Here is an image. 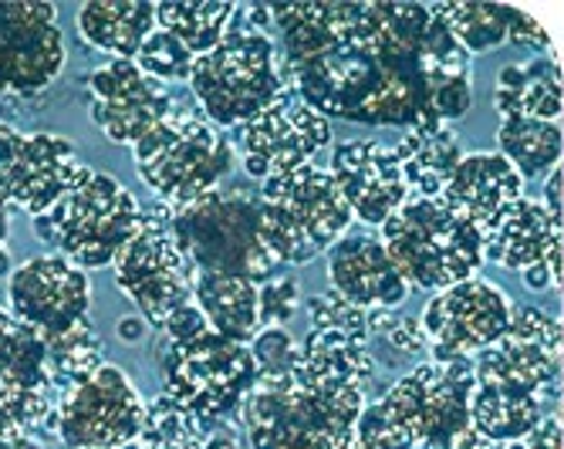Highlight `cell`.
<instances>
[{
    "mask_svg": "<svg viewBox=\"0 0 564 449\" xmlns=\"http://www.w3.org/2000/svg\"><path fill=\"white\" fill-rule=\"evenodd\" d=\"M288 88L328 122L426 129L474 106V58L413 0L268 4Z\"/></svg>",
    "mask_w": 564,
    "mask_h": 449,
    "instance_id": "1",
    "label": "cell"
},
{
    "mask_svg": "<svg viewBox=\"0 0 564 449\" xmlns=\"http://www.w3.org/2000/svg\"><path fill=\"white\" fill-rule=\"evenodd\" d=\"M369 392L294 369L284 382H253L234 423L250 449H348Z\"/></svg>",
    "mask_w": 564,
    "mask_h": 449,
    "instance_id": "2",
    "label": "cell"
},
{
    "mask_svg": "<svg viewBox=\"0 0 564 449\" xmlns=\"http://www.w3.org/2000/svg\"><path fill=\"white\" fill-rule=\"evenodd\" d=\"M166 223L193 271L268 284L284 267L264 240L261 196L250 186L214 189L186 207H166Z\"/></svg>",
    "mask_w": 564,
    "mask_h": 449,
    "instance_id": "3",
    "label": "cell"
},
{
    "mask_svg": "<svg viewBox=\"0 0 564 449\" xmlns=\"http://www.w3.org/2000/svg\"><path fill=\"white\" fill-rule=\"evenodd\" d=\"M189 88L214 129H234L258 119L288 91V72L274 37L250 31L237 18L214 52L199 55Z\"/></svg>",
    "mask_w": 564,
    "mask_h": 449,
    "instance_id": "4",
    "label": "cell"
},
{
    "mask_svg": "<svg viewBox=\"0 0 564 449\" xmlns=\"http://www.w3.org/2000/svg\"><path fill=\"white\" fill-rule=\"evenodd\" d=\"M382 251L409 291H443L484 267V233L443 199L413 196L382 223Z\"/></svg>",
    "mask_w": 564,
    "mask_h": 449,
    "instance_id": "5",
    "label": "cell"
},
{
    "mask_svg": "<svg viewBox=\"0 0 564 449\" xmlns=\"http://www.w3.org/2000/svg\"><path fill=\"white\" fill-rule=\"evenodd\" d=\"M264 240L281 264L307 267L348 233L351 210L328 169L307 163L268 176L258 189Z\"/></svg>",
    "mask_w": 564,
    "mask_h": 449,
    "instance_id": "6",
    "label": "cell"
},
{
    "mask_svg": "<svg viewBox=\"0 0 564 449\" xmlns=\"http://www.w3.org/2000/svg\"><path fill=\"white\" fill-rule=\"evenodd\" d=\"M31 220L37 240L58 247V254L82 271H98L112 267L122 247L142 230L145 207L109 173L88 169L58 207Z\"/></svg>",
    "mask_w": 564,
    "mask_h": 449,
    "instance_id": "7",
    "label": "cell"
},
{
    "mask_svg": "<svg viewBox=\"0 0 564 449\" xmlns=\"http://www.w3.org/2000/svg\"><path fill=\"white\" fill-rule=\"evenodd\" d=\"M132 156L139 179L166 207H186L220 189L234 169L230 139L186 106H173L156 129L132 145Z\"/></svg>",
    "mask_w": 564,
    "mask_h": 449,
    "instance_id": "8",
    "label": "cell"
},
{
    "mask_svg": "<svg viewBox=\"0 0 564 449\" xmlns=\"http://www.w3.org/2000/svg\"><path fill=\"white\" fill-rule=\"evenodd\" d=\"M156 369L163 395L207 426L234 419L247 392L258 382L250 348L217 335L214 328L189 341L163 338L156 348Z\"/></svg>",
    "mask_w": 564,
    "mask_h": 449,
    "instance_id": "9",
    "label": "cell"
},
{
    "mask_svg": "<svg viewBox=\"0 0 564 449\" xmlns=\"http://www.w3.org/2000/svg\"><path fill=\"white\" fill-rule=\"evenodd\" d=\"M474 385V359H430L409 369L379 398L413 432L420 449H456V442L470 429Z\"/></svg>",
    "mask_w": 564,
    "mask_h": 449,
    "instance_id": "10",
    "label": "cell"
},
{
    "mask_svg": "<svg viewBox=\"0 0 564 449\" xmlns=\"http://www.w3.org/2000/svg\"><path fill=\"white\" fill-rule=\"evenodd\" d=\"M116 284L139 308L142 321L163 331L173 311L193 302V264L180 254V247L166 223V204L145 210L142 230L122 247L112 264Z\"/></svg>",
    "mask_w": 564,
    "mask_h": 449,
    "instance_id": "11",
    "label": "cell"
},
{
    "mask_svg": "<svg viewBox=\"0 0 564 449\" xmlns=\"http://www.w3.org/2000/svg\"><path fill=\"white\" fill-rule=\"evenodd\" d=\"M142 419L145 398L135 382L106 362L62 395L55 436L65 449H122L139 439Z\"/></svg>",
    "mask_w": 564,
    "mask_h": 449,
    "instance_id": "12",
    "label": "cell"
},
{
    "mask_svg": "<svg viewBox=\"0 0 564 449\" xmlns=\"http://www.w3.org/2000/svg\"><path fill=\"white\" fill-rule=\"evenodd\" d=\"M58 398L47 379V341L0 308V432L55 436Z\"/></svg>",
    "mask_w": 564,
    "mask_h": 449,
    "instance_id": "13",
    "label": "cell"
},
{
    "mask_svg": "<svg viewBox=\"0 0 564 449\" xmlns=\"http://www.w3.org/2000/svg\"><path fill=\"white\" fill-rule=\"evenodd\" d=\"M474 379L497 382L557 406L561 382V321L534 305L514 308L507 331L474 355Z\"/></svg>",
    "mask_w": 564,
    "mask_h": 449,
    "instance_id": "14",
    "label": "cell"
},
{
    "mask_svg": "<svg viewBox=\"0 0 564 449\" xmlns=\"http://www.w3.org/2000/svg\"><path fill=\"white\" fill-rule=\"evenodd\" d=\"M510 315H514V302L497 284L467 277L430 297L420 328L436 362L456 355L474 359L507 331Z\"/></svg>",
    "mask_w": 564,
    "mask_h": 449,
    "instance_id": "15",
    "label": "cell"
},
{
    "mask_svg": "<svg viewBox=\"0 0 564 449\" xmlns=\"http://www.w3.org/2000/svg\"><path fill=\"white\" fill-rule=\"evenodd\" d=\"M65 34L55 4L0 0V91L37 95L65 68Z\"/></svg>",
    "mask_w": 564,
    "mask_h": 449,
    "instance_id": "16",
    "label": "cell"
},
{
    "mask_svg": "<svg viewBox=\"0 0 564 449\" xmlns=\"http://www.w3.org/2000/svg\"><path fill=\"white\" fill-rule=\"evenodd\" d=\"M8 311L31 325L44 341L82 325L91 311L88 274L62 254L28 258L8 277Z\"/></svg>",
    "mask_w": 564,
    "mask_h": 449,
    "instance_id": "17",
    "label": "cell"
},
{
    "mask_svg": "<svg viewBox=\"0 0 564 449\" xmlns=\"http://www.w3.org/2000/svg\"><path fill=\"white\" fill-rule=\"evenodd\" d=\"M332 145V122L307 109L288 88L271 109H264L240 132L243 173L264 183L268 176L315 163L322 149Z\"/></svg>",
    "mask_w": 564,
    "mask_h": 449,
    "instance_id": "18",
    "label": "cell"
},
{
    "mask_svg": "<svg viewBox=\"0 0 564 449\" xmlns=\"http://www.w3.org/2000/svg\"><path fill=\"white\" fill-rule=\"evenodd\" d=\"M88 91L95 125L119 145H135L173 112L166 85L149 78L135 62H109L95 68Z\"/></svg>",
    "mask_w": 564,
    "mask_h": 449,
    "instance_id": "19",
    "label": "cell"
},
{
    "mask_svg": "<svg viewBox=\"0 0 564 449\" xmlns=\"http://www.w3.org/2000/svg\"><path fill=\"white\" fill-rule=\"evenodd\" d=\"M328 173L345 207L351 210V220H362L366 227H382L409 199L402 166L392 149L379 139L338 142Z\"/></svg>",
    "mask_w": 564,
    "mask_h": 449,
    "instance_id": "20",
    "label": "cell"
},
{
    "mask_svg": "<svg viewBox=\"0 0 564 449\" xmlns=\"http://www.w3.org/2000/svg\"><path fill=\"white\" fill-rule=\"evenodd\" d=\"M328 291L362 311H395L409 287L382 243L366 233H345L328 251Z\"/></svg>",
    "mask_w": 564,
    "mask_h": 449,
    "instance_id": "21",
    "label": "cell"
},
{
    "mask_svg": "<svg viewBox=\"0 0 564 449\" xmlns=\"http://www.w3.org/2000/svg\"><path fill=\"white\" fill-rule=\"evenodd\" d=\"M524 196V179L500 153H467L446 179L440 199L484 237Z\"/></svg>",
    "mask_w": 564,
    "mask_h": 449,
    "instance_id": "22",
    "label": "cell"
},
{
    "mask_svg": "<svg viewBox=\"0 0 564 449\" xmlns=\"http://www.w3.org/2000/svg\"><path fill=\"white\" fill-rule=\"evenodd\" d=\"M85 173L88 166H82L68 139L51 132L24 135L18 186H14V210L44 217L51 207H58V199H65L78 186Z\"/></svg>",
    "mask_w": 564,
    "mask_h": 449,
    "instance_id": "23",
    "label": "cell"
},
{
    "mask_svg": "<svg viewBox=\"0 0 564 449\" xmlns=\"http://www.w3.org/2000/svg\"><path fill=\"white\" fill-rule=\"evenodd\" d=\"M561 243V220H554L541 199L521 196L507 217L484 237V264H497L503 271H528L547 258L551 247Z\"/></svg>",
    "mask_w": 564,
    "mask_h": 449,
    "instance_id": "24",
    "label": "cell"
},
{
    "mask_svg": "<svg viewBox=\"0 0 564 449\" xmlns=\"http://www.w3.org/2000/svg\"><path fill=\"white\" fill-rule=\"evenodd\" d=\"M152 31L156 4L149 0H91L78 11V34L98 52H109L112 62H135Z\"/></svg>",
    "mask_w": 564,
    "mask_h": 449,
    "instance_id": "25",
    "label": "cell"
},
{
    "mask_svg": "<svg viewBox=\"0 0 564 449\" xmlns=\"http://www.w3.org/2000/svg\"><path fill=\"white\" fill-rule=\"evenodd\" d=\"M392 153L402 166V179L409 193L423 199H440L446 179L464 160V142H459L456 129L449 125H426V129H409L392 145Z\"/></svg>",
    "mask_w": 564,
    "mask_h": 449,
    "instance_id": "26",
    "label": "cell"
},
{
    "mask_svg": "<svg viewBox=\"0 0 564 449\" xmlns=\"http://www.w3.org/2000/svg\"><path fill=\"white\" fill-rule=\"evenodd\" d=\"M494 109L500 119L561 122V68L554 58H531L524 65L500 68L494 88Z\"/></svg>",
    "mask_w": 564,
    "mask_h": 449,
    "instance_id": "27",
    "label": "cell"
},
{
    "mask_svg": "<svg viewBox=\"0 0 564 449\" xmlns=\"http://www.w3.org/2000/svg\"><path fill=\"white\" fill-rule=\"evenodd\" d=\"M261 284L227 277V274H207L196 271L193 277V302L207 318V325L234 341H250L261 331V305H258Z\"/></svg>",
    "mask_w": 564,
    "mask_h": 449,
    "instance_id": "28",
    "label": "cell"
},
{
    "mask_svg": "<svg viewBox=\"0 0 564 449\" xmlns=\"http://www.w3.org/2000/svg\"><path fill=\"white\" fill-rule=\"evenodd\" d=\"M547 406L551 403L541 395L497 382H477L470 395V429L494 442H514L547 416Z\"/></svg>",
    "mask_w": 564,
    "mask_h": 449,
    "instance_id": "29",
    "label": "cell"
},
{
    "mask_svg": "<svg viewBox=\"0 0 564 449\" xmlns=\"http://www.w3.org/2000/svg\"><path fill=\"white\" fill-rule=\"evenodd\" d=\"M426 8L433 18L446 24V31L470 58L510 44V28H514L518 18V8L497 4V0H464V4H426Z\"/></svg>",
    "mask_w": 564,
    "mask_h": 449,
    "instance_id": "30",
    "label": "cell"
},
{
    "mask_svg": "<svg viewBox=\"0 0 564 449\" xmlns=\"http://www.w3.org/2000/svg\"><path fill=\"white\" fill-rule=\"evenodd\" d=\"M237 4L230 0H166L156 4V28L173 34L193 58L214 52L224 41Z\"/></svg>",
    "mask_w": 564,
    "mask_h": 449,
    "instance_id": "31",
    "label": "cell"
},
{
    "mask_svg": "<svg viewBox=\"0 0 564 449\" xmlns=\"http://www.w3.org/2000/svg\"><path fill=\"white\" fill-rule=\"evenodd\" d=\"M497 142H500V156L521 173V179H541L554 166H561V145H564L561 122L503 119Z\"/></svg>",
    "mask_w": 564,
    "mask_h": 449,
    "instance_id": "32",
    "label": "cell"
},
{
    "mask_svg": "<svg viewBox=\"0 0 564 449\" xmlns=\"http://www.w3.org/2000/svg\"><path fill=\"white\" fill-rule=\"evenodd\" d=\"M98 365H106V359H101V341L91 318L47 341V379L55 395H65L68 388L85 382Z\"/></svg>",
    "mask_w": 564,
    "mask_h": 449,
    "instance_id": "33",
    "label": "cell"
},
{
    "mask_svg": "<svg viewBox=\"0 0 564 449\" xmlns=\"http://www.w3.org/2000/svg\"><path fill=\"white\" fill-rule=\"evenodd\" d=\"M210 426L199 423L189 409L176 406L173 398L160 395L156 403L145 406L139 446L142 449H203Z\"/></svg>",
    "mask_w": 564,
    "mask_h": 449,
    "instance_id": "34",
    "label": "cell"
},
{
    "mask_svg": "<svg viewBox=\"0 0 564 449\" xmlns=\"http://www.w3.org/2000/svg\"><path fill=\"white\" fill-rule=\"evenodd\" d=\"M348 449H420V446L382 398H376V403H366L362 413H358Z\"/></svg>",
    "mask_w": 564,
    "mask_h": 449,
    "instance_id": "35",
    "label": "cell"
},
{
    "mask_svg": "<svg viewBox=\"0 0 564 449\" xmlns=\"http://www.w3.org/2000/svg\"><path fill=\"white\" fill-rule=\"evenodd\" d=\"M193 55L186 52V47L166 34L163 28H156L145 44L139 47V55H135V65L149 75V78H156V81H189V72H193Z\"/></svg>",
    "mask_w": 564,
    "mask_h": 449,
    "instance_id": "36",
    "label": "cell"
},
{
    "mask_svg": "<svg viewBox=\"0 0 564 449\" xmlns=\"http://www.w3.org/2000/svg\"><path fill=\"white\" fill-rule=\"evenodd\" d=\"M250 355L258 365V382H284L294 375L301 348L284 328H261L250 338Z\"/></svg>",
    "mask_w": 564,
    "mask_h": 449,
    "instance_id": "37",
    "label": "cell"
},
{
    "mask_svg": "<svg viewBox=\"0 0 564 449\" xmlns=\"http://www.w3.org/2000/svg\"><path fill=\"white\" fill-rule=\"evenodd\" d=\"M369 338H379L392 359H423L430 352L420 321L395 311H369Z\"/></svg>",
    "mask_w": 564,
    "mask_h": 449,
    "instance_id": "38",
    "label": "cell"
},
{
    "mask_svg": "<svg viewBox=\"0 0 564 449\" xmlns=\"http://www.w3.org/2000/svg\"><path fill=\"white\" fill-rule=\"evenodd\" d=\"M307 315H312L315 328H332V331H341L355 341L369 344V311L348 305L335 291L315 294L312 302H307Z\"/></svg>",
    "mask_w": 564,
    "mask_h": 449,
    "instance_id": "39",
    "label": "cell"
},
{
    "mask_svg": "<svg viewBox=\"0 0 564 449\" xmlns=\"http://www.w3.org/2000/svg\"><path fill=\"white\" fill-rule=\"evenodd\" d=\"M258 305H261V328H284L301 308L297 281L294 277H271L258 291Z\"/></svg>",
    "mask_w": 564,
    "mask_h": 449,
    "instance_id": "40",
    "label": "cell"
},
{
    "mask_svg": "<svg viewBox=\"0 0 564 449\" xmlns=\"http://www.w3.org/2000/svg\"><path fill=\"white\" fill-rule=\"evenodd\" d=\"M21 149H24V135L14 125L0 122V210H14Z\"/></svg>",
    "mask_w": 564,
    "mask_h": 449,
    "instance_id": "41",
    "label": "cell"
},
{
    "mask_svg": "<svg viewBox=\"0 0 564 449\" xmlns=\"http://www.w3.org/2000/svg\"><path fill=\"white\" fill-rule=\"evenodd\" d=\"M203 331H210V325H207V318H203V311L196 308V302H189V305H183L180 311L170 315V321L163 325L160 335L166 341H189V338H196Z\"/></svg>",
    "mask_w": 564,
    "mask_h": 449,
    "instance_id": "42",
    "label": "cell"
},
{
    "mask_svg": "<svg viewBox=\"0 0 564 449\" xmlns=\"http://www.w3.org/2000/svg\"><path fill=\"white\" fill-rule=\"evenodd\" d=\"M500 449H561V419H557V413L544 416L524 439L500 442Z\"/></svg>",
    "mask_w": 564,
    "mask_h": 449,
    "instance_id": "43",
    "label": "cell"
},
{
    "mask_svg": "<svg viewBox=\"0 0 564 449\" xmlns=\"http://www.w3.org/2000/svg\"><path fill=\"white\" fill-rule=\"evenodd\" d=\"M510 44L531 47V52H547V34H544V28L534 18H528L524 11H518L514 28H510Z\"/></svg>",
    "mask_w": 564,
    "mask_h": 449,
    "instance_id": "44",
    "label": "cell"
},
{
    "mask_svg": "<svg viewBox=\"0 0 564 449\" xmlns=\"http://www.w3.org/2000/svg\"><path fill=\"white\" fill-rule=\"evenodd\" d=\"M203 449H250V442H247L243 429H240L234 419H227V423L210 426V432H207V442H203Z\"/></svg>",
    "mask_w": 564,
    "mask_h": 449,
    "instance_id": "45",
    "label": "cell"
},
{
    "mask_svg": "<svg viewBox=\"0 0 564 449\" xmlns=\"http://www.w3.org/2000/svg\"><path fill=\"white\" fill-rule=\"evenodd\" d=\"M561 166H554L547 176H544V199H541V207L554 217V220H561Z\"/></svg>",
    "mask_w": 564,
    "mask_h": 449,
    "instance_id": "46",
    "label": "cell"
},
{
    "mask_svg": "<svg viewBox=\"0 0 564 449\" xmlns=\"http://www.w3.org/2000/svg\"><path fill=\"white\" fill-rule=\"evenodd\" d=\"M8 233H11V210H0V284L11 277V254H8Z\"/></svg>",
    "mask_w": 564,
    "mask_h": 449,
    "instance_id": "47",
    "label": "cell"
},
{
    "mask_svg": "<svg viewBox=\"0 0 564 449\" xmlns=\"http://www.w3.org/2000/svg\"><path fill=\"white\" fill-rule=\"evenodd\" d=\"M521 277H524V284H528L531 291H557V287H554V277H551V271H547L544 261L534 264V267H528V271H521Z\"/></svg>",
    "mask_w": 564,
    "mask_h": 449,
    "instance_id": "48",
    "label": "cell"
},
{
    "mask_svg": "<svg viewBox=\"0 0 564 449\" xmlns=\"http://www.w3.org/2000/svg\"><path fill=\"white\" fill-rule=\"evenodd\" d=\"M0 449H44L31 432H0Z\"/></svg>",
    "mask_w": 564,
    "mask_h": 449,
    "instance_id": "49",
    "label": "cell"
},
{
    "mask_svg": "<svg viewBox=\"0 0 564 449\" xmlns=\"http://www.w3.org/2000/svg\"><path fill=\"white\" fill-rule=\"evenodd\" d=\"M139 335H142V321H139V318H126V321L119 325V338H122V341L132 344V341H139Z\"/></svg>",
    "mask_w": 564,
    "mask_h": 449,
    "instance_id": "50",
    "label": "cell"
},
{
    "mask_svg": "<svg viewBox=\"0 0 564 449\" xmlns=\"http://www.w3.org/2000/svg\"><path fill=\"white\" fill-rule=\"evenodd\" d=\"M122 449H142V446H139V439H135V442H129V446H122Z\"/></svg>",
    "mask_w": 564,
    "mask_h": 449,
    "instance_id": "51",
    "label": "cell"
}]
</instances>
